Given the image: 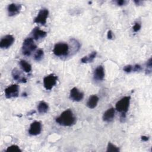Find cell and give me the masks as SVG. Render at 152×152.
<instances>
[{
	"label": "cell",
	"instance_id": "1",
	"mask_svg": "<svg viewBox=\"0 0 152 152\" xmlns=\"http://www.w3.org/2000/svg\"><path fill=\"white\" fill-rule=\"evenodd\" d=\"M75 117L70 109H67L56 118V122L60 125L71 126L75 123Z\"/></svg>",
	"mask_w": 152,
	"mask_h": 152
},
{
	"label": "cell",
	"instance_id": "2",
	"mask_svg": "<svg viewBox=\"0 0 152 152\" xmlns=\"http://www.w3.org/2000/svg\"><path fill=\"white\" fill-rule=\"evenodd\" d=\"M130 99L129 96H125L122 97L116 103L115 107L116 109L121 113V119L125 118L126 113L128 112L129 107Z\"/></svg>",
	"mask_w": 152,
	"mask_h": 152
},
{
	"label": "cell",
	"instance_id": "3",
	"mask_svg": "<svg viewBox=\"0 0 152 152\" xmlns=\"http://www.w3.org/2000/svg\"><path fill=\"white\" fill-rule=\"evenodd\" d=\"M37 48L36 45L34 43L33 39L31 37L26 39L23 43L22 52L24 55L30 56L31 53L36 50Z\"/></svg>",
	"mask_w": 152,
	"mask_h": 152
},
{
	"label": "cell",
	"instance_id": "4",
	"mask_svg": "<svg viewBox=\"0 0 152 152\" xmlns=\"http://www.w3.org/2000/svg\"><path fill=\"white\" fill-rule=\"evenodd\" d=\"M69 46L66 43H59L55 45L53 52V53L58 56H66L68 55Z\"/></svg>",
	"mask_w": 152,
	"mask_h": 152
},
{
	"label": "cell",
	"instance_id": "5",
	"mask_svg": "<svg viewBox=\"0 0 152 152\" xmlns=\"http://www.w3.org/2000/svg\"><path fill=\"white\" fill-rule=\"evenodd\" d=\"M57 77L53 74H49L46 76L43 79V86L47 90H51L56 84Z\"/></svg>",
	"mask_w": 152,
	"mask_h": 152
},
{
	"label": "cell",
	"instance_id": "6",
	"mask_svg": "<svg viewBox=\"0 0 152 152\" xmlns=\"http://www.w3.org/2000/svg\"><path fill=\"white\" fill-rule=\"evenodd\" d=\"M19 87L17 84H12L5 89V95L6 98L11 99L17 97L18 96Z\"/></svg>",
	"mask_w": 152,
	"mask_h": 152
},
{
	"label": "cell",
	"instance_id": "7",
	"mask_svg": "<svg viewBox=\"0 0 152 152\" xmlns=\"http://www.w3.org/2000/svg\"><path fill=\"white\" fill-rule=\"evenodd\" d=\"M49 15V11L46 9L43 8L39 11L37 15L34 20V22L35 23L40 24L42 25H45L46 23L47 18L48 17Z\"/></svg>",
	"mask_w": 152,
	"mask_h": 152
},
{
	"label": "cell",
	"instance_id": "8",
	"mask_svg": "<svg viewBox=\"0 0 152 152\" xmlns=\"http://www.w3.org/2000/svg\"><path fill=\"white\" fill-rule=\"evenodd\" d=\"M14 42V37L11 35L8 34L2 38L0 42V48L2 49H7L10 48Z\"/></svg>",
	"mask_w": 152,
	"mask_h": 152
},
{
	"label": "cell",
	"instance_id": "9",
	"mask_svg": "<svg viewBox=\"0 0 152 152\" xmlns=\"http://www.w3.org/2000/svg\"><path fill=\"white\" fill-rule=\"evenodd\" d=\"M42 130V124L39 121H34L31 124L28 133L31 135H37L39 134Z\"/></svg>",
	"mask_w": 152,
	"mask_h": 152
},
{
	"label": "cell",
	"instance_id": "10",
	"mask_svg": "<svg viewBox=\"0 0 152 152\" xmlns=\"http://www.w3.org/2000/svg\"><path fill=\"white\" fill-rule=\"evenodd\" d=\"M69 97L74 101L80 102L83 99L84 94L83 93L80 91L76 87H74L70 91Z\"/></svg>",
	"mask_w": 152,
	"mask_h": 152
},
{
	"label": "cell",
	"instance_id": "11",
	"mask_svg": "<svg viewBox=\"0 0 152 152\" xmlns=\"http://www.w3.org/2000/svg\"><path fill=\"white\" fill-rule=\"evenodd\" d=\"M21 10V5L16 4H11L8 6V12L10 16H14L18 14Z\"/></svg>",
	"mask_w": 152,
	"mask_h": 152
},
{
	"label": "cell",
	"instance_id": "12",
	"mask_svg": "<svg viewBox=\"0 0 152 152\" xmlns=\"http://www.w3.org/2000/svg\"><path fill=\"white\" fill-rule=\"evenodd\" d=\"M31 33H32L33 38L34 39L36 40H39L40 39L44 38L47 35V33L46 31L40 30L37 27H36L34 28H33V30H32Z\"/></svg>",
	"mask_w": 152,
	"mask_h": 152
},
{
	"label": "cell",
	"instance_id": "13",
	"mask_svg": "<svg viewBox=\"0 0 152 152\" xmlns=\"http://www.w3.org/2000/svg\"><path fill=\"white\" fill-rule=\"evenodd\" d=\"M115 111L114 108L111 107V108L107 109L103 113V120L106 122H111L115 117Z\"/></svg>",
	"mask_w": 152,
	"mask_h": 152
},
{
	"label": "cell",
	"instance_id": "14",
	"mask_svg": "<svg viewBox=\"0 0 152 152\" xmlns=\"http://www.w3.org/2000/svg\"><path fill=\"white\" fill-rule=\"evenodd\" d=\"M104 77V72L103 67L101 65L98 66L94 72V78L96 80L102 81Z\"/></svg>",
	"mask_w": 152,
	"mask_h": 152
},
{
	"label": "cell",
	"instance_id": "15",
	"mask_svg": "<svg viewBox=\"0 0 152 152\" xmlns=\"http://www.w3.org/2000/svg\"><path fill=\"white\" fill-rule=\"evenodd\" d=\"M12 76L13 78L20 83H25L27 82V79L22 75L21 72L18 71L17 68H14L12 71Z\"/></svg>",
	"mask_w": 152,
	"mask_h": 152
},
{
	"label": "cell",
	"instance_id": "16",
	"mask_svg": "<svg viewBox=\"0 0 152 152\" xmlns=\"http://www.w3.org/2000/svg\"><path fill=\"white\" fill-rule=\"evenodd\" d=\"M99 102V97L96 95L90 96L87 102V106L89 109H94L96 107Z\"/></svg>",
	"mask_w": 152,
	"mask_h": 152
},
{
	"label": "cell",
	"instance_id": "17",
	"mask_svg": "<svg viewBox=\"0 0 152 152\" xmlns=\"http://www.w3.org/2000/svg\"><path fill=\"white\" fill-rule=\"evenodd\" d=\"M48 109H49L48 104L43 101L40 102L39 103L38 106H37L38 112L41 114H43V113H46L48 110Z\"/></svg>",
	"mask_w": 152,
	"mask_h": 152
},
{
	"label": "cell",
	"instance_id": "18",
	"mask_svg": "<svg viewBox=\"0 0 152 152\" xmlns=\"http://www.w3.org/2000/svg\"><path fill=\"white\" fill-rule=\"evenodd\" d=\"M97 55L96 52H93L91 54H90L88 56H84L81 58V61L83 63H88V62H91L94 59L96 58Z\"/></svg>",
	"mask_w": 152,
	"mask_h": 152
},
{
	"label": "cell",
	"instance_id": "19",
	"mask_svg": "<svg viewBox=\"0 0 152 152\" xmlns=\"http://www.w3.org/2000/svg\"><path fill=\"white\" fill-rule=\"evenodd\" d=\"M20 65L24 71L26 72H30L31 70V66L27 61L24 60H21L20 61Z\"/></svg>",
	"mask_w": 152,
	"mask_h": 152
},
{
	"label": "cell",
	"instance_id": "20",
	"mask_svg": "<svg viewBox=\"0 0 152 152\" xmlns=\"http://www.w3.org/2000/svg\"><path fill=\"white\" fill-rule=\"evenodd\" d=\"M106 151L107 152H118L119 151V148L116 147V145H115L114 144H113L112 143H111L110 142H109L107 144V150Z\"/></svg>",
	"mask_w": 152,
	"mask_h": 152
},
{
	"label": "cell",
	"instance_id": "21",
	"mask_svg": "<svg viewBox=\"0 0 152 152\" xmlns=\"http://www.w3.org/2000/svg\"><path fill=\"white\" fill-rule=\"evenodd\" d=\"M43 56H44L43 50L42 49H39L36 52V53L34 55V59L36 61H39L43 58Z\"/></svg>",
	"mask_w": 152,
	"mask_h": 152
},
{
	"label": "cell",
	"instance_id": "22",
	"mask_svg": "<svg viewBox=\"0 0 152 152\" xmlns=\"http://www.w3.org/2000/svg\"><path fill=\"white\" fill-rule=\"evenodd\" d=\"M7 152H21V150L17 145H12L9 146L7 150Z\"/></svg>",
	"mask_w": 152,
	"mask_h": 152
},
{
	"label": "cell",
	"instance_id": "23",
	"mask_svg": "<svg viewBox=\"0 0 152 152\" xmlns=\"http://www.w3.org/2000/svg\"><path fill=\"white\" fill-rule=\"evenodd\" d=\"M146 68H147L146 72L148 74L151 71V68H152V59H151V58H150L148 60V61L147 62V63H146Z\"/></svg>",
	"mask_w": 152,
	"mask_h": 152
},
{
	"label": "cell",
	"instance_id": "24",
	"mask_svg": "<svg viewBox=\"0 0 152 152\" xmlns=\"http://www.w3.org/2000/svg\"><path fill=\"white\" fill-rule=\"evenodd\" d=\"M141 27V24H140V23H138V22H136V23H135V24H134L133 28H132L134 31V32H137L138 31H139V30H140Z\"/></svg>",
	"mask_w": 152,
	"mask_h": 152
},
{
	"label": "cell",
	"instance_id": "25",
	"mask_svg": "<svg viewBox=\"0 0 152 152\" xmlns=\"http://www.w3.org/2000/svg\"><path fill=\"white\" fill-rule=\"evenodd\" d=\"M124 71L127 73H129L132 71V65H128L124 68Z\"/></svg>",
	"mask_w": 152,
	"mask_h": 152
},
{
	"label": "cell",
	"instance_id": "26",
	"mask_svg": "<svg viewBox=\"0 0 152 152\" xmlns=\"http://www.w3.org/2000/svg\"><path fill=\"white\" fill-rule=\"evenodd\" d=\"M141 69V66L140 65H135L132 66V71H139Z\"/></svg>",
	"mask_w": 152,
	"mask_h": 152
},
{
	"label": "cell",
	"instance_id": "27",
	"mask_svg": "<svg viewBox=\"0 0 152 152\" xmlns=\"http://www.w3.org/2000/svg\"><path fill=\"white\" fill-rule=\"evenodd\" d=\"M107 37L108 39H112L113 38V34L111 30H109L107 33Z\"/></svg>",
	"mask_w": 152,
	"mask_h": 152
},
{
	"label": "cell",
	"instance_id": "28",
	"mask_svg": "<svg viewBox=\"0 0 152 152\" xmlns=\"http://www.w3.org/2000/svg\"><path fill=\"white\" fill-rule=\"evenodd\" d=\"M126 1H124V0H119V1H116V4L118 5H119V6H122L123 5H125L126 4Z\"/></svg>",
	"mask_w": 152,
	"mask_h": 152
},
{
	"label": "cell",
	"instance_id": "29",
	"mask_svg": "<svg viewBox=\"0 0 152 152\" xmlns=\"http://www.w3.org/2000/svg\"><path fill=\"white\" fill-rule=\"evenodd\" d=\"M148 139H149L148 137H147V136H142L141 137V140L144 141H147L148 140Z\"/></svg>",
	"mask_w": 152,
	"mask_h": 152
},
{
	"label": "cell",
	"instance_id": "30",
	"mask_svg": "<svg viewBox=\"0 0 152 152\" xmlns=\"http://www.w3.org/2000/svg\"><path fill=\"white\" fill-rule=\"evenodd\" d=\"M134 2H135L137 5H139L140 3L141 2V1H134Z\"/></svg>",
	"mask_w": 152,
	"mask_h": 152
}]
</instances>
